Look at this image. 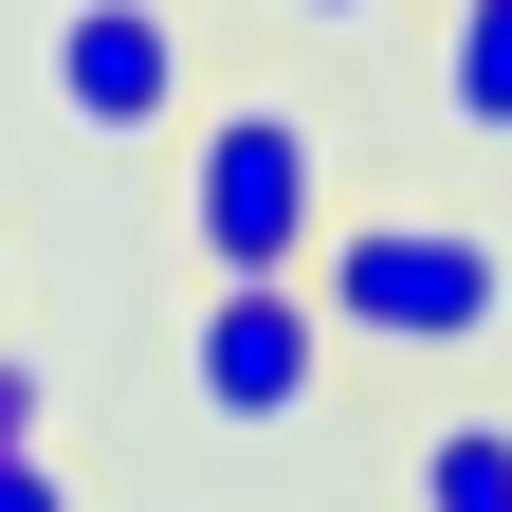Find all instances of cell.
<instances>
[{
  "label": "cell",
  "instance_id": "5b68a950",
  "mask_svg": "<svg viewBox=\"0 0 512 512\" xmlns=\"http://www.w3.org/2000/svg\"><path fill=\"white\" fill-rule=\"evenodd\" d=\"M403 512H512V421H494V403L421 421V458H403Z\"/></svg>",
  "mask_w": 512,
  "mask_h": 512
},
{
  "label": "cell",
  "instance_id": "ba28073f",
  "mask_svg": "<svg viewBox=\"0 0 512 512\" xmlns=\"http://www.w3.org/2000/svg\"><path fill=\"white\" fill-rule=\"evenodd\" d=\"M55 421V384H37V348H0V439H37Z\"/></svg>",
  "mask_w": 512,
  "mask_h": 512
},
{
  "label": "cell",
  "instance_id": "7a4b0ae2",
  "mask_svg": "<svg viewBox=\"0 0 512 512\" xmlns=\"http://www.w3.org/2000/svg\"><path fill=\"white\" fill-rule=\"evenodd\" d=\"M183 238H202V275H311L330 256V128L293 92L183 110Z\"/></svg>",
  "mask_w": 512,
  "mask_h": 512
},
{
  "label": "cell",
  "instance_id": "3957f363",
  "mask_svg": "<svg viewBox=\"0 0 512 512\" xmlns=\"http://www.w3.org/2000/svg\"><path fill=\"white\" fill-rule=\"evenodd\" d=\"M330 366H348V330H330L311 275H220L202 330H183V403H202L220 439H293L311 403H330Z\"/></svg>",
  "mask_w": 512,
  "mask_h": 512
},
{
  "label": "cell",
  "instance_id": "9c48e42d",
  "mask_svg": "<svg viewBox=\"0 0 512 512\" xmlns=\"http://www.w3.org/2000/svg\"><path fill=\"white\" fill-rule=\"evenodd\" d=\"M293 19H311V37H366V19H384V0H293Z\"/></svg>",
  "mask_w": 512,
  "mask_h": 512
},
{
  "label": "cell",
  "instance_id": "8992f818",
  "mask_svg": "<svg viewBox=\"0 0 512 512\" xmlns=\"http://www.w3.org/2000/svg\"><path fill=\"white\" fill-rule=\"evenodd\" d=\"M439 110L512 147V0H439Z\"/></svg>",
  "mask_w": 512,
  "mask_h": 512
},
{
  "label": "cell",
  "instance_id": "30bf717a",
  "mask_svg": "<svg viewBox=\"0 0 512 512\" xmlns=\"http://www.w3.org/2000/svg\"><path fill=\"white\" fill-rule=\"evenodd\" d=\"M0 293H19V238H0Z\"/></svg>",
  "mask_w": 512,
  "mask_h": 512
},
{
  "label": "cell",
  "instance_id": "6da1fadb",
  "mask_svg": "<svg viewBox=\"0 0 512 512\" xmlns=\"http://www.w3.org/2000/svg\"><path fill=\"white\" fill-rule=\"evenodd\" d=\"M311 293H330V330L384 348V366H458L512 330V238L494 220H330V256H311Z\"/></svg>",
  "mask_w": 512,
  "mask_h": 512
},
{
  "label": "cell",
  "instance_id": "52a82bcc",
  "mask_svg": "<svg viewBox=\"0 0 512 512\" xmlns=\"http://www.w3.org/2000/svg\"><path fill=\"white\" fill-rule=\"evenodd\" d=\"M0 512H74V476H55L37 439H0Z\"/></svg>",
  "mask_w": 512,
  "mask_h": 512
},
{
  "label": "cell",
  "instance_id": "277c9868",
  "mask_svg": "<svg viewBox=\"0 0 512 512\" xmlns=\"http://www.w3.org/2000/svg\"><path fill=\"white\" fill-rule=\"evenodd\" d=\"M37 92H55L74 147H165L183 128V0H55Z\"/></svg>",
  "mask_w": 512,
  "mask_h": 512
}]
</instances>
